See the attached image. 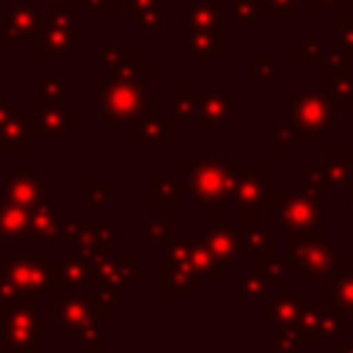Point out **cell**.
Returning <instances> with one entry per match:
<instances>
[{"label": "cell", "instance_id": "9a60e30c", "mask_svg": "<svg viewBox=\"0 0 353 353\" xmlns=\"http://www.w3.org/2000/svg\"><path fill=\"white\" fill-rule=\"evenodd\" d=\"M160 287L165 292H196L201 287V276L190 262H165L160 270Z\"/></svg>", "mask_w": 353, "mask_h": 353}, {"label": "cell", "instance_id": "7c38bea8", "mask_svg": "<svg viewBox=\"0 0 353 353\" xmlns=\"http://www.w3.org/2000/svg\"><path fill=\"white\" fill-rule=\"evenodd\" d=\"M63 234V218L58 215L52 201H41L36 207H30V232L28 237L39 240V243H52Z\"/></svg>", "mask_w": 353, "mask_h": 353}, {"label": "cell", "instance_id": "f546056e", "mask_svg": "<svg viewBox=\"0 0 353 353\" xmlns=\"http://www.w3.org/2000/svg\"><path fill=\"white\" fill-rule=\"evenodd\" d=\"M124 55H127V50H124V41L121 39H105V41H99V58H97L99 66L116 72L119 63L124 61Z\"/></svg>", "mask_w": 353, "mask_h": 353}, {"label": "cell", "instance_id": "9c48e42d", "mask_svg": "<svg viewBox=\"0 0 353 353\" xmlns=\"http://www.w3.org/2000/svg\"><path fill=\"white\" fill-rule=\"evenodd\" d=\"M41 17L36 14L33 3H17L8 14L0 17V41H14L22 36H36Z\"/></svg>", "mask_w": 353, "mask_h": 353}, {"label": "cell", "instance_id": "ab89813d", "mask_svg": "<svg viewBox=\"0 0 353 353\" xmlns=\"http://www.w3.org/2000/svg\"><path fill=\"white\" fill-rule=\"evenodd\" d=\"M262 270H265L268 279L276 284V281L287 273V259H273V256H270V259H265V268H262Z\"/></svg>", "mask_w": 353, "mask_h": 353}, {"label": "cell", "instance_id": "7402d4cb", "mask_svg": "<svg viewBox=\"0 0 353 353\" xmlns=\"http://www.w3.org/2000/svg\"><path fill=\"white\" fill-rule=\"evenodd\" d=\"M229 110H232V94H223V97H210V94H204L201 108H199L196 116H199V124H201V127H215V124L226 121Z\"/></svg>", "mask_w": 353, "mask_h": 353}, {"label": "cell", "instance_id": "603a6c76", "mask_svg": "<svg viewBox=\"0 0 353 353\" xmlns=\"http://www.w3.org/2000/svg\"><path fill=\"white\" fill-rule=\"evenodd\" d=\"M74 91V80L72 77H47L36 85V105L44 108V105H52V102H61L66 99V94Z\"/></svg>", "mask_w": 353, "mask_h": 353}, {"label": "cell", "instance_id": "3957f363", "mask_svg": "<svg viewBox=\"0 0 353 353\" xmlns=\"http://www.w3.org/2000/svg\"><path fill=\"white\" fill-rule=\"evenodd\" d=\"M0 270L19 287L28 290H66L58 268L50 265L47 256L39 254H0Z\"/></svg>", "mask_w": 353, "mask_h": 353}, {"label": "cell", "instance_id": "30bf717a", "mask_svg": "<svg viewBox=\"0 0 353 353\" xmlns=\"http://www.w3.org/2000/svg\"><path fill=\"white\" fill-rule=\"evenodd\" d=\"M138 270V259L132 254H99L94 256V279L102 284H124Z\"/></svg>", "mask_w": 353, "mask_h": 353}, {"label": "cell", "instance_id": "d590c367", "mask_svg": "<svg viewBox=\"0 0 353 353\" xmlns=\"http://www.w3.org/2000/svg\"><path fill=\"white\" fill-rule=\"evenodd\" d=\"M190 248L188 243H179V240H168L165 243V262H190Z\"/></svg>", "mask_w": 353, "mask_h": 353}, {"label": "cell", "instance_id": "e0dca14e", "mask_svg": "<svg viewBox=\"0 0 353 353\" xmlns=\"http://www.w3.org/2000/svg\"><path fill=\"white\" fill-rule=\"evenodd\" d=\"M185 127V119L182 116H143L141 121H138V132H135V138L138 141H163V143H168V141H174V135H176V130H182Z\"/></svg>", "mask_w": 353, "mask_h": 353}, {"label": "cell", "instance_id": "60d3db41", "mask_svg": "<svg viewBox=\"0 0 353 353\" xmlns=\"http://www.w3.org/2000/svg\"><path fill=\"white\" fill-rule=\"evenodd\" d=\"M77 6H85L88 11L99 14V17H108L113 11V0H74Z\"/></svg>", "mask_w": 353, "mask_h": 353}, {"label": "cell", "instance_id": "ee69618b", "mask_svg": "<svg viewBox=\"0 0 353 353\" xmlns=\"http://www.w3.org/2000/svg\"><path fill=\"white\" fill-rule=\"evenodd\" d=\"M339 353H353V345H342V347H339Z\"/></svg>", "mask_w": 353, "mask_h": 353}, {"label": "cell", "instance_id": "f35d334b", "mask_svg": "<svg viewBox=\"0 0 353 353\" xmlns=\"http://www.w3.org/2000/svg\"><path fill=\"white\" fill-rule=\"evenodd\" d=\"M273 347H276V353H295V347H298V334H292V331H281V334L276 336Z\"/></svg>", "mask_w": 353, "mask_h": 353}, {"label": "cell", "instance_id": "ac0fdd59", "mask_svg": "<svg viewBox=\"0 0 353 353\" xmlns=\"http://www.w3.org/2000/svg\"><path fill=\"white\" fill-rule=\"evenodd\" d=\"M72 116H74V105L66 102V99H61V102H52V105L39 108V116L36 119H39L41 130L47 132V138H55V135H61V132L69 130Z\"/></svg>", "mask_w": 353, "mask_h": 353}, {"label": "cell", "instance_id": "e575fe53", "mask_svg": "<svg viewBox=\"0 0 353 353\" xmlns=\"http://www.w3.org/2000/svg\"><path fill=\"white\" fill-rule=\"evenodd\" d=\"M188 22L190 28H212V8L210 6H188Z\"/></svg>", "mask_w": 353, "mask_h": 353}, {"label": "cell", "instance_id": "8d00e7d4", "mask_svg": "<svg viewBox=\"0 0 353 353\" xmlns=\"http://www.w3.org/2000/svg\"><path fill=\"white\" fill-rule=\"evenodd\" d=\"M47 17L55 19V22H72V17H74V6H72V3H50Z\"/></svg>", "mask_w": 353, "mask_h": 353}, {"label": "cell", "instance_id": "74e56055", "mask_svg": "<svg viewBox=\"0 0 353 353\" xmlns=\"http://www.w3.org/2000/svg\"><path fill=\"white\" fill-rule=\"evenodd\" d=\"M19 116H25V105L22 102H0V127L14 121V119H19Z\"/></svg>", "mask_w": 353, "mask_h": 353}, {"label": "cell", "instance_id": "5bb4252c", "mask_svg": "<svg viewBox=\"0 0 353 353\" xmlns=\"http://www.w3.org/2000/svg\"><path fill=\"white\" fill-rule=\"evenodd\" d=\"M91 314H97V312H94V303H91L88 295H80V292H72V295H66V301L47 306V317H58L63 328H66V325H69V328H77V325L85 323Z\"/></svg>", "mask_w": 353, "mask_h": 353}, {"label": "cell", "instance_id": "484cf974", "mask_svg": "<svg viewBox=\"0 0 353 353\" xmlns=\"http://www.w3.org/2000/svg\"><path fill=\"white\" fill-rule=\"evenodd\" d=\"M190 265L196 268L199 276H207V279H215V281L223 279V270H226L223 262H221L204 243H199V245L190 248Z\"/></svg>", "mask_w": 353, "mask_h": 353}, {"label": "cell", "instance_id": "44dd1931", "mask_svg": "<svg viewBox=\"0 0 353 353\" xmlns=\"http://www.w3.org/2000/svg\"><path fill=\"white\" fill-rule=\"evenodd\" d=\"M190 182L188 179H168V176H157L146 182V201L149 204H168L174 201L182 190H188Z\"/></svg>", "mask_w": 353, "mask_h": 353}, {"label": "cell", "instance_id": "83f0119b", "mask_svg": "<svg viewBox=\"0 0 353 353\" xmlns=\"http://www.w3.org/2000/svg\"><path fill=\"white\" fill-rule=\"evenodd\" d=\"M328 303L342 312H353V273H339L328 284Z\"/></svg>", "mask_w": 353, "mask_h": 353}, {"label": "cell", "instance_id": "6da1fadb", "mask_svg": "<svg viewBox=\"0 0 353 353\" xmlns=\"http://www.w3.org/2000/svg\"><path fill=\"white\" fill-rule=\"evenodd\" d=\"M188 196L196 204H223L234 199L237 171L212 154H188Z\"/></svg>", "mask_w": 353, "mask_h": 353}, {"label": "cell", "instance_id": "ba28073f", "mask_svg": "<svg viewBox=\"0 0 353 353\" xmlns=\"http://www.w3.org/2000/svg\"><path fill=\"white\" fill-rule=\"evenodd\" d=\"M317 221V199L312 193L301 196H284V204L279 210V223L290 226L292 232H306Z\"/></svg>", "mask_w": 353, "mask_h": 353}, {"label": "cell", "instance_id": "f1b7e54d", "mask_svg": "<svg viewBox=\"0 0 353 353\" xmlns=\"http://www.w3.org/2000/svg\"><path fill=\"white\" fill-rule=\"evenodd\" d=\"M262 314L273 317V320L281 323V325H292V323H298V317H301V306H298V301H295L292 295H281L273 306H265Z\"/></svg>", "mask_w": 353, "mask_h": 353}, {"label": "cell", "instance_id": "d4e9b609", "mask_svg": "<svg viewBox=\"0 0 353 353\" xmlns=\"http://www.w3.org/2000/svg\"><path fill=\"white\" fill-rule=\"evenodd\" d=\"M270 287H273V281L268 279V273H265V270H259V268H254V270H248V276L237 284V303L259 301Z\"/></svg>", "mask_w": 353, "mask_h": 353}, {"label": "cell", "instance_id": "2e32d148", "mask_svg": "<svg viewBox=\"0 0 353 353\" xmlns=\"http://www.w3.org/2000/svg\"><path fill=\"white\" fill-rule=\"evenodd\" d=\"M30 232V207L0 201V240H22Z\"/></svg>", "mask_w": 353, "mask_h": 353}, {"label": "cell", "instance_id": "5b68a950", "mask_svg": "<svg viewBox=\"0 0 353 353\" xmlns=\"http://www.w3.org/2000/svg\"><path fill=\"white\" fill-rule=\"evenodd\" d=\"M268 199H276L273 196V185L259 179V171L256 168H240L237 171V188H234V207H237V215L240 218H248V221H259V210H262V201Z\"/></svg>", "mask_w": 353, "mask_h": 353}, {"label": "cell", "instance_id": "ffe728a7", "mask_svg": "<svg viewBox=\"0 0 353 353\" xmlns=\"http://www.w3.org/2000/svg\"><path fill=\"white\" fill-rule=\"evenodd\" d=\"M124 14L138 28H157L163 22V0H124Z\"/></svg>", "mask_w": 353, "mask_h": 353}, {"label": "cell", "instance_id": "d6a6232c", "mask_svg": "<svg viewBox=\"0 0 353 353\" xmlns=\"http://www.w3.org/2000/svg\"><path fill=\"white\" fill-rule=\"evenodd\" d=\"M85 196L97 204H108L110 196H113V182L105 179V176H97V179H88L85 182Z\"/></svg>", "mask_w": 353, "mask_h": 353}, {"label": "cell", "instance_id": "7bdbcfd3", "mask_svg": "<svg viewBox=\"0 0 353 353\" xmlns=\"http://www.w3.org/2000/svg\"><path fill=\"white\" fill-rule=\"evenodd\" d=\"M121 353H138V347H135V342H124V347H121Z\"/></svg>", "mask_w": 353, "mask_h": 353}, {"label": "cell", "instance_id": "4dcf8cb0", "mask_svg": "<svg viewBox=\"0 0 353 353\" xmlns=\"http://www.w3.org/2000/svg\"><path fill=\"white\" fill-rule=\"evenodd\" d=\"M113 74H116V77H124V80L146 83V77H149V66H146V63H141L132 52H127V55H124V61L119 63V69H116Z\"/></svg>", "mask_w": 353, "mask_h": 353}, {"label": "cell", "instance_id": "cb8c5ba5", "mask_svg": "<svg viewBox=\"0 0 353 353\" xmlns=\"http://www.w3.org/2000/svg\"><path fill=\"white\" fill-rule=\"evenodd\" d=\"M77 339L83 342V347H85L88 353H97L105 342H110V339H113V331H110V328H105V325L99 323V317H97V314H91L85 323H80V325H77Z\"/></svg>", "mask_w": 353, "mask_h": 353}, {"label": "cell", "instance_id": "8992f818", "mask_svg": "<svg viewBox=\"0 0 353 353\" xmlns=\"http://www.w3.org/2000/svg\"><path fill=\"white\" fill-rule=\"evenodd\" d=\"M0 199L22 207H36L47 201V185L36 171H11L0 185Z\"/></svg>", "mask_w": 353, "mask_h": 353}, {"label": "cell", "instance_id": "d6986e66", "mask_svg": "<svg viewBox=\"0 0 353 353\" xmlns=\"http://www.w3.org/2000/svg\"><path fill=\"white\" fill-rule=\"evenodd\" d=\"M58 273L66 287H85L88 279H94V259L74 251V254L63 256V262L58 265Z\"/></svg>", "mask_w": 353, "mask_h": 353}, {"label": "cell", "instance_id": "277c9868", "mask_svg": "<svg viewBox=\"0 0 353 353\" xmlns=\"http://www.w3.org/2000/svg\"><path fill=\"white\" fill-rule=\"evenodd\" d=\"M3 339L11 347L47 342L50 320H47V314H36L33 309H11L3 314Z\"/></svg>", "mask_w": 353, "mask_h": 353}, {"label": "cell", "instance_id": "836d02e7", "mask_svg": "<svg viewBox=\"0 0 353 353\" xmlns=\"http://www.w3.org/2000/svg\"><path fill=\"white\" fill-rule=\"evenodd\" d=\"M146 234H149L152 240H157V243H168L171 234H174V218H168V215L152 218L149 226H146Z\"/></svg>", "mask_w": 353, "mask_h": 353}, {"label": "cell", "instance_id": "b9f144b4", "mask_svg": "<svg viewBox=\"0 0 353 353\" xmlns=\"http://www.w3.org/2000/svg\"><path fill=\"white\" fill-rule=\"evenodd\" d=\"M14 353H36V345H22V347H14Z\"/></svg>", "mask_w": 353, "mask_h": 353}, {"label": "cell", "instance_id": "8fae6325", "mask_svg": "<svg viewBox=\"0 0 353 353\" xmlns=\"http://www.w3.org/2000/svg\"><path fill=\"white\" fill-rule=\"evenodd\" d=\"M72 50H74L72 22H55L50 17H41L36 33V52H72Z\"/></svg>", "mask_w": 353, "mask_h": 353}, {"label": "cell", "instance_id": "7a4b0ae2", "mask_svg": "<svg viewBox=\"0 0 353 353\" xmlns=\"http://www.w3.org/2000/svg\"><path fill=\"white\" fill-rule=\"evenodd\" d=\"M146 83L138 80H124V77H110L102 80V113L116 124V127H130L138 124L143 116H149V97H146Z\"/></svg>", "mask_w": 353, "mask_h": 353}, {"label": "cell", "instance_id": "4fadbf2b", "mask_svg": "<svg viewBox=\"0 0 353 353\" xmlns=\"http://www.w3.org/2000/svg\"><path fill=\"white\" fill-rule=\"evenodd\" d=\"M201 243H204L223 265H229V262L234 259V254H237V232L229 229V226L223 223V218H212V223L201 232Z\"/></svg>", "mask_w": 353, "mask_h": 353}, {"label": "cell", "instance_id": "52a82bcc", "mask_svg": "<svg viewBox=\"0 0 353 353\" xmlns=\"http://www.w3.org/2000/svg\"><path fill=\"white\" fill-rule=\"evenodd\" d=\"M33 141H47V132L41 130L39 119L19 116L0 127V154H17L25 149V143Z\"/></svg>", "mask_w": 353, "mask_h": 353}, {"label": "cell", "instance_id": "4316f807", "mask_svg": "<svg viewBox=\"0 0 353 353\" xmlns=\"http://www.w3.org/2000/svg\"><path fill=\"white\" fill-rule=\"evenodd\" d=\"M218 47H221V36H218L215 28H190V33H188V50L196 52V55H201L204 63L210 61V55Z\"/></svg>", "mask_w": 353, "mask_h": 353}, {"label": "cell", "instance_id": "1f68e13d", "mask_svg": "<svg viewBox=\"0 0 353 353\" xmlns=\"http://www.w3.org/2000/svg\"><path fill=\"white\" fill-rule=\"evenodd\" d=\"M201 99H204V94H199V91H182V94L174 99V110H176V116H182V119L188 121L193 113H199Z\"/></svg>", "mask_w": 353, "mask_h": 353}]
</instances>
